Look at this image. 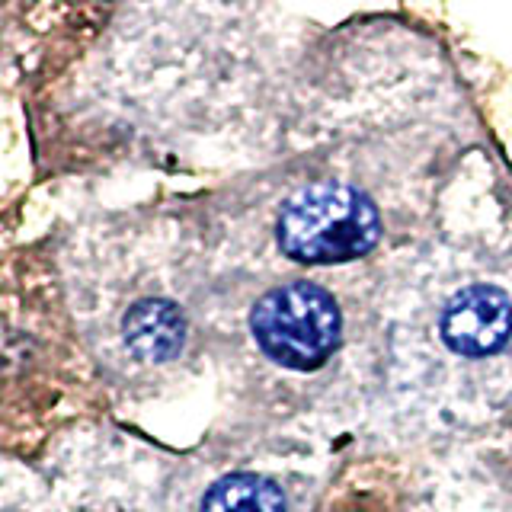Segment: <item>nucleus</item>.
Instances as JSON below:
<instances>
[{
    "label": "nucleus",
    "instance_id": "obj_4",
    "mask_svg": "<svg viewBox=\"0 0 512 512\" xmlns=\"http://www.w3.org/2000/svg\"><path fill=\"white\" fill-rule=\"evenodd\" d=\"M122 336L132 356L141 362H167L183 349L186 320L176 304L164 298H144L125 314Z\"/></svg>",
    "mask_w": 512,
    "mask_h": 512
},
{
    "label": "nucleus",
    "instance_id": "obj_1",
    "mask_svg": "<svg viewBox=\"0 0 512 512\" xmlns=\"http://www.w3.org/2000/svg\"><path fill=\"white\" fill-rule=\"evenodd\" d=\"M381 221L359 189L320 183L295 192L279 218V247L298 263L333 266L359 260L378 244Z\"/></svg>",
    "mask_w": 512,
    "mask_h": 512
},
{
    "label": "nucleus",
    "instance_id": "obj_2",
    "mask_svg": "<svg viewBox=\"0 0 512 512\" xmlns=\"http://www.w3.org/2000/svg\"><path fill=\"white\" fill-rule=\"evenodd\" d=\"M250 330L269 359L295 372H311L340 346L343 317L324 288L295 282L272 288L253 304Z\"/></svg>",
    "mask_w": 512,
    "mask_h": 512
},
{
    "label": "nucleus",
    "instance_id": "obj_5",
    "mask_svg": "<svg viewBox=\"0 0 512 512\" xmlns=\"http://www.w3.org/2000/svg\"><path fill=\"white\" fill-rule=\"evenodd\" d=\"M202 512H285V496L260 474H231L205 493Z\"/></svg>",
    "mask_w": 512,
    "mask_h": 512
},
{
    "label": "nucleus",
    "instance_id": "obj_3",
    "mask_svg": "<svg viewBox=\"0 0 512 512\" xmlns=\"http://www.w3.org/2000/svg\"><path fill=\"white\" fill-rule=\"evenodd\" d=\"M439 330L445 346L458 356H493L512 336V301L493 285H471L448 301Z\"/></svg>",
    "mask_w": 512,
    "mask_h": 512
}]
</instances>
